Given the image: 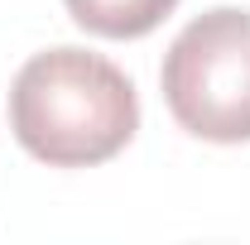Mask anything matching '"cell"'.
I'll return each mask as SVG.
<instances>
[{
    "label": "cell",
    "mask_w": 250,
    "mask_h": 245,
    "mask_svg": "<svg viewBox=\"0 0 250 245\" xmlns=\"http://www.w3.org/2000/svg\"><path fill=\"white\" fill-rule=\"evenodd\" d=\"M10 130L48 168H92L135 140L140 96L101 53L48 48L15 72Z\"/></svg>",
    "instance_id": "6da1fadb"
},
{
    "label": "cell",
    "mask_w": 250,
    "mask_h": 245,
    "mask_svg": "<svg viewBox=\"0 0 250 245\" xmlns=\"http://www.w3.org/2000/svg\"><path fill=\"white\" fill-rule=\"evenodd\" d=\"M164 101L188 135L212 144L250 140V10L197 15L164 53Z\"/></svg>",
    "instance_id": "7a4b0ae2"
},
{
    "label": "cell",
    "mask_w": 250,
    "mask_h": 245,
    "mask_svg": "<svg viewBox=\"0 0 250 245\" xmlns=\"http://www.w3.org/2000/svg\"><path fill=\"white\" fill-rule=\"evenodd\" d=\"M67 15L87 34L101 39H140V34L159 29L178 0H62Z\"/></svg>",
    "instance_id": "3957f363"
}]
</instances>
